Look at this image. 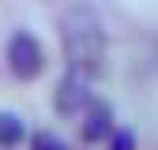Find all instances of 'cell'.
Listing matches in <instances>:
<instances>
[{"label": "cell", "instance_id": "6da1fadb", "mask_svg": "<svg viewBox=\"0 0 158 150\" xmlns=\"http://www.w3.org/2000/svg\"><path fill=\"white\" fill-rule=\"evenodd\" d=\"M64 53H68V64L72 71L79 75H98L102 71V60H106V34H102V23L75 8L64 15Z\"/></svg>", "mask_w": 158, "mask_h": 150}, {"label": "cell", "instance_id": "7a4b0ae2", "mask_svg": "<svg viewBox=\"0 0 158 150\" xmlns=\"http://www.w3.org/2000/svg\"><path fill=\"white\" fill-rule=\"evenodd\" d=\"M8 68H11L15 79H23V83L38 79L42 68H45V49H42V41H38L34 34H27V30L11 34V41H8Z\"/></svg>", "mask_w": 158, "mask_h": 150}, {"label": "cell", "instance_id": "52a82bcc", "mask_svg": "<svg viewBox=\"0 0 158 150\" xmlns=\"http://www.w3.org/2000/svg\"><path fill=\"white\" fill-rule=\"evenodd\" d=\"M30 150H68L56 135H49V131H38V135L30 139Z\"/></svg>", "mask_w": 158, "mask_h": 150}, {"label": "cell", "instance_id": "8992f818", "mask_svg": "<svg viewBox=\"0 0 158 150\" xmlns=\"http://www.w3.org/2000/svg\"><path fill=\"white\" fill-rule=\"evenodd\" d=\"M106 139H109V150H135V135L128 128H113Z\"/></svg>", "mask_w": 158, "mask_h": 150}, {"label": "cell", "instance_id": "5b68a950", "mask_svg": "<svg viewBox=\"0 0 158 150\" xmlns=\"http://www.w3.org/2000/svg\"><path fill=\"white\" fill-rule=\"evenodd\" d=\"M27 139V128L15 112H0V150H11Z\"/></svg>", "mask_w": 158, "mask_h": 150}, {"label": "cell", "instance_id": "277c9868", "mask_svg": "<svg viewBox=\"0 0 158 150\" xmlns=\"http://www.w3.org/2000/svg\"><path fill=\"white\" fill-rule=\"evenodd\" d=\"M113 131V112L106 109V105H90L87 109V120H83V143H102L106 135Z\"/></svg>", "mask_w": 158, "mask_h": 150}, {"label": "cell", "instance_id": "3957f363", "mask_svg": "<svg viewBox=\"0 0 158 150\" xmlns=\"http://www.w3.org/2000/svg\"><path fill=\"white\" fill-rule=\"evenodd\" d=\"M87 101H90L87 75L68 71V75H64V83H60V90H56V109H60V112H79Z\"/></svg>", "mask_w": 158, "mask_h": 150}]
</instances>
